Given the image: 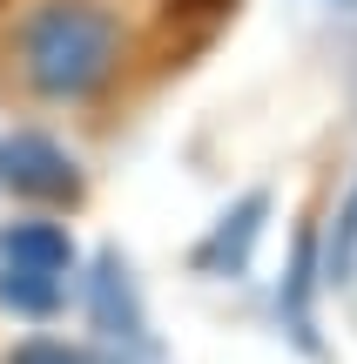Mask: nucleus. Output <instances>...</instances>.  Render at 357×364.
Masks as SVG:
<instances>
[{"mask_svg": "<svg viewBox=\"0 0 357 364\" xmlns=\"http://www.w3.org/2000/svg\"><path fill=\"white\" fill-rule=\"evenodd\" d=\"M121 61V27L94 0H40L21 21V75L48 102L94 95Z\"/></svg>", "mask_w": 357, "mask_h": 364, "instance_id": "1", "label": "nucleus"}, {"mask_svg": "<svg viewBox=\"0 0 357 364\" xmlns=\"http://www.w3.org/2000/svg\"><path fill=\"white\" fill-rule=\"evenodd\" d=\"M0 189L34 196V203H75L81 196V169L61 142L48 135H0Z\"/></svg>", "mask_w": 357, "mask_h": 364, "instance_id": "2", "label": "nucleus"}, {"mask_svg": "<svg viewBox=\"0 0 357 364\" xmlns=\"http://www.w3.org/2000/svg\"><path fill=\"white\" fill-rule=\"evenodd\" d=\"M263 216H270V196H263V189H250V196H243V203L209 230V243L196 250V263H202V270H243V263H250V250H256V230H263Z\"/></svg>", "mask_w": 357, "mask_h": 364, "instance_id": "3", "label": "nucleus"}, {"mask_svg": "<svg viewBox=\"0 0 357 364\" xmlns=\"http://www.w3.org/2000/svg\"><path fill=\"white\" fill-rule=\"evenodd\" d=\"M0 263L67 277L75 270V236H67L61 223H7V230H0Z\"/></svg>", "mask_w": 357, "mask_h": 364, "instance_id": "4", "label": "nucleus"}, {"mask_svg": "<svg viewBox=\"0 0 357 364\" xmlns=\"http://www.w3.org/2000/svg\"><path fill=\"white\" fill-rule=\"evenodd\" d=\"M94 324H101L108 338H128V344H142V331H148L121 257H101V263H94Z\"/></svg>", "mask_w": 357, "mask_h": 364, "instance_id": "5", "label": "nucleus"}, {"mask_svg": "<svg viewBox=\"0 0 357 364\" xmlns=\"http://www.w3.org/2000/svg\"><path fill=\"white\" fill-rule=\"evenodd\" d=\"M310 290H317V230H297V257H290V277H283V317H290L297 344L317 351V331H310Z\"/></svg>", "mask_w": 357, "mask_h": 364, "instance_id": "6", "label": "nucleus"}, {"mask_svg": "<svg viewBox=\"0 0 357 364\" xmlns=\"http://www.w3.org/2000/svg\"><path fill=\"white\" fill-rule=\"evenodd\" d=\"M67 297V277H48V270H21V263H0V304L21 317H54Z\"/></svg>", "mask_w": 357, "mask_h": 364, "instance_id": "7", "label": "nucleus"}, {"mask_svg": "<svg viewBox=\"0 0 357 364\" xmlns=\"http://www.w3.org/2000/svg\"><path fill=\"white\" fill-rule=\"evenodd\" d=\"M357 270V189L344 203V216H337V243H331V284H351Z\"/></svg>", "mask_w": 357, "mask_h": 364, "instance_id": "8", "label": "nucleus"}, {"mask_svg": "<svg viewBox=\"0 0 357 364\" xmlns=\"http://www.w3.org/2000/svg\"><path fill=\"white\" fill-rule=\"evenodd\" d=\"M7 364H88V351H75V344H61V338H27Z\"/></svg>", "mask_w": 357, "mask_h": 364, "instance_id": "9", "label": "nucleus"}, {"mask_svg": "<svg viewBox=\"0 0 357 364\" xmlns=\"http://www.w3.org/2000/svg\"><path fill=\"white\" fill-rule=\"evenodd\" d=\"M337 7H357V0H337Z\"/></svg>", "mask_w": 357, "mask_h": 364, "instance_id": "10", "label": "nucleus"}]
</instances>
